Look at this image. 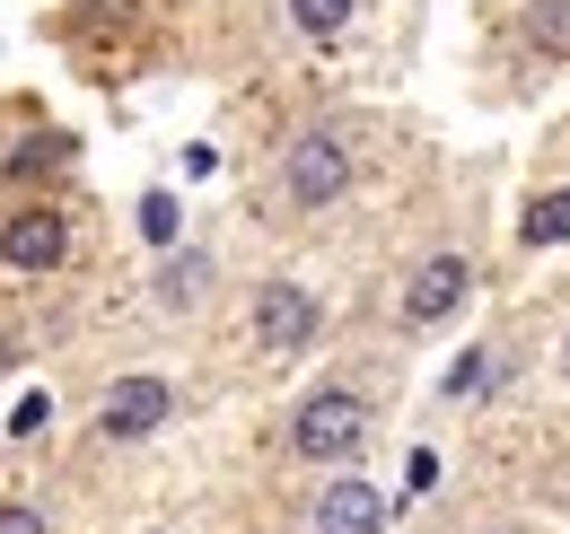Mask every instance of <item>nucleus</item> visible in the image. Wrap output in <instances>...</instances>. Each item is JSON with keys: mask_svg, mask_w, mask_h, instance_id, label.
Returning a JSON list of instances; mask_svg holds the SVG:
<instances>
[{"mask_svg": "<svg viewBox=\"0 0 570 534\" xmlns=\"http://www.w3.org/2000/svg\"><path fill=\"white\" fill-rule=\"evenodd\" d=\"M360 438H368V403L343 386H325L289 412V456H307V465H352Z\"/></svg>", "mask_w": 570, "mask_h": 534, "instance_id": "obj_1", "label": "nucleus"}, {"mask_svg": "<svg viewBox=\"0 0 570 534\" xmlns=\"http://www.w3.org/2000/svg\"><path fill=\"white\" fill-rule=\"evenodd\" d=\"M282 185L298 210H325V201H343V185H352V149L334 132H298L282 158Z\"/></svg>", "mask_w": 570, "mask_h": 534, "instance_id": "obj_2", "label": "nucleus"}, {"mask_svg": "<svg viewBox=\"0 0 570 534\" xmlns=\"http://www.w3.org/2000/svg\"><path fill=\"white\" fill-rule=\"evenodd\" d=\"M465 298H474V264H465V255H422L413 280H404V325L430 334V325H448Z\"/></svg>", "mask_w": 570, "mask_h": 534, "instance_id": "obj_3", "label": "nucleus"}, {"mask_svg": "<svg viewBox=\"0 0 570 534\" xmlns=\"http://www.w3.org/2000/svg\"><path fill=\"white\" fill-rule=\"evenodd\" d=\"M167 412H176V386H167V377H124L115 395L97 403V438H106V447H124V438H149Z\"/></svg>", "mask_w": 570, "mask_h": 534, "instance_id": "obj_4", "label": "nucleus"}, {"mask_svg": "<svg viewBox=\"0 0 570 534\" xmlns=\"http://www.w3.org/2000/svg\"><path fill=\"white\" fill-rule=\"evenodd\" d=\"M0 264H9V271L71 264V228H62V210H18V219H0Z\"/></svg>", "mask_w": 570, "mask_h": 534, "instance_id": "obj_5", "label": "nucleus"}, {"mask_svg": "<svg viewBox=\"0 0 570 534\" xmlns=\"http://www.w3.org/2000/svg\"><path fill=\"white\" fill-rule=\"evenodd\" d=\"M307 334H316V298H307L298 280H264V289H255V342H264V350H298Z\"/></svg>", "mask_w": 570, "mask_h": 534, "instance_id": "obj_6", "label": "nucleus"}, {"mask_svg": "<svg viewBox=\"0 0 570 534\" xmlns=\"http://www.w3.org/2000/svg\"><path fill=\"white\" fill-rule=\"evenodd\" d=\"M307 517H316V534H386L395 500H386V491H368V482H334Z\"/></svg>", "mask_w": 570, "mask_h": 534, "instance_id": "obj_7", "label": "nucleus"}, {"mask_svg": "<svg viewBox=\"0 0 570 534\" xmlns=\"http://www.w3.org/2000/svg\"><path fill=\"white\" fill-rule=\"evenodd\" d=\"M518 246H570V185H562V194H535V201H527Z\"/></svg>", "mask_w": 570, "mask_h": 534, "instance_id": "obj_8", "label": "nucleus"}, {"mask_svg": "<svg viewBox=\"0 0 570 534\" xmlns=\"http://www.w3.org/2000/svg\"><path fill=\"white\" fill-rule=\"evenodd\" d=\"M439 395H448V403H474V395H492V359H483V350H465V359H456V368L439 377Z\"/></svg>", "mask_w": 570, "mask_h": 534, "instance_id": "obj_9", "label": "nucleus"}, {"mask_svg": "<svg viewBox=\"0 0 570 534\" xmlns=\"http://www.w3.org/2000/svg\"><path fill=\"white\" fill-rule=\"evenodd\" d=\"M203 280H212V264H203V255H185V264H167V280H158V298H167V307H185V298H194Z\"/></svg>", "mask_w": 570, "mask_h": 534, "instance_id": "obj_10", "label": "nucleus"}, {"mask_svg": "<svg viewBox=\"0 0 570 534\" xmlns=\"http://www.w3.org/2000/svg\"><path fill=\"white\" fill-rule=\"evenodd\" d=\"M527 36L535 44H570V0H535L527 9Z\"/></svg>", "mask_w": 570, "mask_h": 534, "instance_id": "obj_11", "label": "nucleus"}, {"mask_svg": "<svg viewBox=\"0 0 570 534\" xmlns=\"http://www.w3.org/2000/svg\"><path fill=\"white\" fill-rule=\"evenodd\" d=\"M289 9H298V27H307V36H334V27L352 18V0H289Z\"/></svg>", "mask_w": 570, "mask_h": 534, "instance_id": "obj_12", "label": "nucleus"}, {"mask_svg": "<svg viewBox=\"0 0 570 534\" xmlns=\"http://www.w3.org/2000/svg\"><path fill=\"white\" fill-rule=\"evenodd\" d=\"M141 228L158 237V246H176V201H167V194H149V201H141Z\"/></svg>", "mask_w": 570, "mask_h": 534, "instance_id": "obj_13", "label": "nucleus"}, {"mask_svg": "<svg viewBox=\"0 0 570 534\" xmlns=\"http://www.w3.org/2000/svg\"><path fill=\"white\" fill-rule=\"evenodd\" d=\"M45 158H53V140H27V149H18L0 176H45Z\"/></svg>", "mask_w": 570, "mask_h": 534, "instance_id": "obj_14", "label": "nucleus"}, {"mask_svg": "<svg viewBox=\"0 0 570 534\" xmlns=\"http://www.w3.org/2000/svg\"><path fill=\"white\" fill-rule=\"evenodd\" d=\"M45 412H53V403H45V395H27L18 412H9V429H18V438H36V429H45Z\"/></svg>", "mask_w": 570, "mask_h": 534, "instance_id": "obj_15", "label": "nucleus"}, {"mask_svg": "<svg viewBox=\"0 0 570 534\" xmlns=\"http://www.w3.org/2000/svg\"><path fill=\"white\" fill-rule=\"evenodd\" d=\"M0 534H45V517H36V508H18V500H9V508H0Z\"/></svg>", "mask_w": 570, "mask_h": 534, "instance_id": "obj_16", "label": "nucleus"}, {"mask_svg": "<svg viewBox=\"0 0 570 534\" xmlns=\"http://www.w3.org/2000/svg\"><path fill=\"white\" fill-rule=\"evenodd\" d=\"M562 377H570V350H562Z\"/></svg>", "mask_w": 570, "mask_h": 534, "instance_id": "obj_17", "label": "nucleus"}]
</instances>
